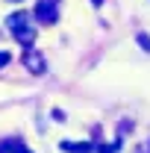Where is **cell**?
<instances>
[{"label": "cell", "instance_id": "6da1fadb", "mask_svg": "<svg viewBox=\"0 0 150 153\" xmlns=\"http://www.w3.org/2000/svg\"><path fill=\"white\" fill-rule=\"evenodd\" d=\"M6 27H9V33L15 36V41H18V44L33 47V41H36V27H33L30 12H12V15L6 18Z\"/></svg>", "mask_w": 150, "mask_h": 153}, {"label": "cell", "instance_id": "7a4b0ae2", "mask_svg": "<svg viewBox=\"0 0 150 153\" xmlns=\"http://www.w3.org/2000/svg\"><path fill=\"white\" fill-rule=\"evenodd\" d=\"M36 21H41V24H56L59 21V0H38Z\"/></svg>", "mask_w": 150, "mask_h": 153}, {"label": "cell", "instance_id": "3957f363", "mask_svg": "<svg viewBox=\"0 0 150 153\" xmlns=\"http://www.w3.org/2000/svg\"><path fill=\"white\" fill-rule=\"evenodd\" d=\"M24 68L30 71V74H44L47 71V62H44V56H41V50H36V47H27L24 50Z\"/></svg>", "mask_w": 150, "mask_h": 153}, {"label": "cell", "instance_id": "277c9868", "mask_svg": "<svg viewBox=\"0 0 150 153\" xmlns=\"http://www.w3.org/2000/svg\"><path fill=\"white\" fill-rule=\"evenodd\" d=\"M59 147H62L65 153H91V150H94L88 141H62Z\"/></svg>", "mask_w": 150, "mask_h": 153}, {"label": "cell", "instance_id": "5b68a950", "mask_svg": "<svg viewBox=\"0 0 150 153\" xmlns=\"http://www.w3.org/2000/svg\"><path fill=\"white\" fill-rule=\"evenodd\" d=\"M0 153H30L24 147V141L18 138H6V141H0Z\"/></svg>", "mask_w": 150, "mask_h": 153}, {"label": "cell", "instance_id": "8992f818", "mask_svg": "<svg viewBox=\"0 0 150 153\" xmlns=\"http://www.w3.org/2000/svg\"><path fill=\"white\" fill-rule=\"evenodd\" d=\"M135 41H138V47H144V53H150V36H147V33H138Z\"/></svg>", "mask_w": 150, "mask_h": 153}, {"label": "cell", "instance_id": "52a82bcc", "mask_svg": "<svg viewBox=\"0 0 150 153\" xmlns=\"http://www.w3.org/2000/svg\"><path fill=\"white\" fill-rule=\"evenodd\" d=\"M9 62H12V53L9 50H0V68H6Z\"/></svg>", "mask_w": 150, "mask_h": 153}, {"label": "cell", "instance_id": "ba28073f", "mask_svg": "<svg viewBox=\"0 0 150 153\" xmlns=\"http://www.w3.org/2000/svg\"><path fill=\"white\" fill-rule=\"evenodd\" d=\"M91 6H103V0H91Z\"/></svg>", "mask_w": 150, "mask_h": 153}]
</instances>
